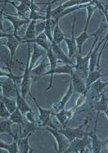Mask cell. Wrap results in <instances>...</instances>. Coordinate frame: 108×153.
Listing matches in <instances>:
<instances>
[{
  "mask_svg": "<svg viewBox=\"0 0 108 153\" xmlns=\"http://www.w3.org/2000/svg\"><path fill=\"white\" fill-rule=\"evenodd\" d=\"M108 25H104V26H101V28L99 29V33L96 36L95 39L93 41V45L90 48L89 52L85 56H82L80 54H79L76 56V63L74 65V69L76 70L78 72L80 73H82V75L84 76V78L86 79L87 76H88V74L89 72V61H90V56H91V53L93 52V50L94 49V48L96 47V45L98 44V42L99 40V38H100V35L102 34L103 30H105L106 28H107Z\"/></svg>",
  "mask_w": 108,
  "mask_h": 153,
  "instance_id": "6da1fadb",
  "label": "cell"
},
{
  "mask_svg": "<svg viewBox=\"0 0 108 153\" xmlns=\"http://www.w3.org/2000/svg\"><path fill=\"white\" fill-rule=\"evenodd\" d=\"M31 57V44H27V61L25 67V71L23 74V79L21 84V94L23 97H26L30 91H31V71H30V62Z\"/></svg>",
  "mask_w": 108,
  "mask_h": 153,
  "instance_id": "7a4b0ae2",
  "label": "cell"
},
{
  "mask_svg": "<svg viewBox=\"0 0 108 153\" xmlns=\"http://www.w3.org/2000/svg\"><path fill=\"white\" fill-rule=\"evenodd\" d=\"M40 130H45V131L49 132L50 134L54 137L57 145V149L56 150L57 152H65L71 144V142L69 141L67 137L62 134V133H60L57 128H53L48 126H45V127H41Z\"/></svg>",
  "mask_w": 108,
  "mask_h": 153,
  "instance_id": "3957f363",
  "label": "cell"
},
{
  "mask_svg": "<svg viewBox=\"0 0 108 153\" xmlns=\"http://www.w3.org/2000/svg\"><path fill=\"white\" fill-rule=\"evenodd\" d=\"M31 98L34 101L35 106L39 110V120H38V124L40 127H45V126H48V127H51L53 128H56V126L53 124L52 122V120H51V116L53 114V108L49 110L43 109V107H41L40 105L38 103L36 98L32 96V94H31Z\"/></svg>",
  "mask_w": 108,
  "mask_h": 153,
  "instance_id": "277c9868",
  "label": "cell"
},
{
  "mask_svg": "<svg viewBox=\"0 0 108 153\" xmlns=\"http://www.w3.org/2000/svg\"><path fill=\"white\" fill-rule=\"evenodd\" d=\"M88 122H89V120L86 119L84 120L83 124L81 125H80L77 128H68V127H65V128H62L58 129V131L60 133H62V134L66 136L67 137L70 142H72L74 139L76 138H82L85 135L89 134V133H86V132L83 130V127L85 125H88Z\"/></svg>",
  "mask_w": 108,
  "mask_h": 153,
  "instance_id": "5b68a950",
  "label": "cell"
},
{
  "mask_svg": "<svg viewBox=\"0 0 108 153\" xmlns=\"http://www.w3.org/2000/svg\"><path fill=\"white\" fill-rule=\"evenodd\" d=\"M90 143L91 141H90V137L89 134L85 135L82 138H76L71 142V144L65 153H83L86 147H90Z\"/></svg>",
  "mask_w": 108,
  "mask_h": 153,
  "instance_id": "8992f818",
  "label": "cell"
},
{
  "mask_svg": "<svg viewBox=\"0 0 108 153\" xmlns=\"http://www.w3.org/2000/svg\"><path fill=\"white\" fill-rule=\"evenodd\" d=\"M0 36H1V38H7L6 42L5 43H2L1 46H6L7 48V49H8L10 53V55H11V59H12V62H13V56H14L16 52L17 48H18L21 41H19L17 39V38L16 37L13 33L6 34V33L1 32V35Z\"/></svg>",
  "mask_w": 108,
  "mask_h": 153,
  "instance_id": "52a82bcc",
  "label": "cell"
},
{
  "mask_svg": "<svg viewBox=\"0 0 108 153\" xmlns=\"http://www.w3.org/2000/svg\"><path fill=\"white\" fill-rule=\"evenodd\" d=\"M16 87L13 79L9 77L3 80L1 79V95L6 97H16Z\"/></svg>",
  "mask_w": 108,
  "mask_h": 153,
  "instance_id": "ba28073f",
  "label": "cell"
},
{
  "mask_svg": "<svg viewBox=\"0 0 108 153\" xmlns=\"http://www.w3.org/2000/svg\"><path fill=\"white\" fill-rule=\"evenodd\" d=\"M76 23V16H74L73 24L71 26V36L69 38H66L65 42L68 48V56L72 58L76 54L78 51L77 43H76V37H74V26Z\"/></svg>",
  "mask_w": 108,
  "mask_h": 153,
  "instance_id": "9c48e42d",
  "label": "cell"
},
{
  "mask_svg": "<svg viewBox=\"0 0 108 153\" xmlns=\"http://www.w3.org/2000/svg\"><path fill=\"white\" fill-rule=\"evenodd\" d=\"M1 16H3V17L7 19V20L13 25V34H14L15 36L17 35V30L22 27V25H25V24H30V22H31V20H25V19L24 18H21V17H19V16L10 15V14H7V13H1Z\"/></svg>",
  "mask_w": 108,
  "mask_h": 153,
  "instance_id": "30bf717a",
  "label": "cell"
},
{
  "mask_svg": "<svg viewBox=\"0 0 108 153\" xmlns=\"http://www.w3.org/2000/svg\"><path fill=\"white\" fill-rule=\"evenodd\" d=\"M75 111H76V109L74 107L71 108V110L62 109L57 113L53 112V116H55L60 123V125H62L63 128H65V127H66V125H67L69 120L74 116Z\"/></svg>",
  "mask_w": 108,
  "mask_h": 153,
  "instance_id": "8fae6325",
  "label": "cell"
},
{
  "mask_svg": "<svg viewBox=\"0 0 108 153\" xmlns=\"http://www.w3.org/2000/svg\"><path fill=\"white\" fill-rule=\"evenodd\" d=\"M71 76V84H72L74 92H76V93L80 94H83L85 92H89V90L87 89L86 83L83 82V80L82 79V77H80L77 73H75L74 71Z\"/></svg>",
  "mask_w": 108,
  "mask_h": 153,
  "instance_id": "7c38bea8",
  "label": "cell"
},
{
  "mask_svg": "<svg viewBox=\"0 0 108 153\" xmlns=\"http://www.w3.org/2000/svg\"><path fill=\"white\" fill-rule=\"evenodd\" d=\"M106 91H104L101 94V97L98 100L95 101L94 103H90V106L93 110L97 111V118L96 120H98V116L100 112H104L108 107V96L107 97L105 95Z\"/></svg>",
  "mask_w": 108,
  "mask_h": 153,
  "instance_id": "4fadbf2b",
  "label": "cell"
},
{
  "mask_svg": "<svg viewBox=\"0 0 108 153\" xmlns=\"http://www.w3.org/2000/svg\"><path fill=\"white\" fill-rule=\"evenodd\" d=\"M22 44H37L38 46H39L42 48H43L47 52H48L51 49V43H50L48 39L46 36V34H44V33H42V34L37 35L36 38L34 39L23 41Z\"/></svg>",
  "mask_w": 108,
  "mask_h": 153,
  "instance_id": "5bb4252c",
  "label": "cell"
},
{
  "mask_svg": "<svg viewBox=\"0 0 108 153\" xmlns=\"http://www.w3.org/2000/svg\"><path fill=\"white\" fill-rule=\"evenodd\" d=\"M74 66L72 65H67V64H65L64 66H57L56 67L55 70L53 71L49 75H51V79L49 81V85H48V87L46 88V91H49L51 89V88L53 87V76L56 74H65V75H71L73 74L74 71Z\"/></svg>",
  "mask_w": 108,
  "mask_h": 153,
  "instance_id": "9a60e30c",
  "label": "cell"
},
{
  "mask_svg": "<svg viewBox=\"0 0 108 153\" xmlns=\"http://www.w3.org/2000/svg\"><path fill=\"white\" fill-rule=\"evenodd\" d=\"M51 49L54 53V55L56 56V57L57 58L58 61H62V62H64V64H67V65H72L74 66V64L72 62V60L67 56L65 54V53L62 51V49L60 47V45H58L57 44H56L55 42L53 41V43L51 44Z\"/></svg>",
  "mask_w": 108,
  "mask_h": 153,
  "instance_id": "2e32d148",
  "label": "cell"
},
{
  "mask_svg": "<svg viewBox=\"0 0 108 153\" xmlns=\"http://www.w3.org/2000/svg\"><path fill=\"white\" fill-rule=\"evenodd\" d=\"M89 23L86 22L85 23V26H84V29H83V32L81 33L78 37H76V43H77V47H78V52H79V54H81V52H82V48H83V46L84 43L86 42V40L88 39H89L91 37H93V36H97L99 33V30L98 31L94 33L93 34H89L88 33V28H89Z\"/></svg>",
  "mask_w": 108,
  "mask_h": 153,
  "instance_id": "e0dca14e",
  "label": "cell"
},
{
  "mask_svg": "<svg viewBox=\"0 0 108 153\" xmlns=\"http://www.w3.org/2000/svg\"><path fill=\"white\" fill-rule=\"evenodd\" d=\"M97 128H93V131L89 132V136L91 138V148H92V152L99 153L102 152V147H105L104 142L100 140L97 135Z\"/></svg>",
  "mask_w": 108,
  "mask_h": 153,
  "instance_id": "ac0fdd59",
  "label": "cell"
},
{
  "mask_svg": "<svg viewBox=\"0 0 108 153\" xmlns=\"http://www.w3.org/2000/svg\"><path fill=\"white\" fill-rule=\"evenodd\" d=\"M41 127L38 123H32L29 120H25L24 124L22 125V133L20 138H24L27 137L28 135H32L34 132L37 130H40Z\"/></svg>",
  "mask_w": 108,
  "mask_h": 153,
  "instance_id": "d6986e66",
  "label": "cell"
},
{
  "mask_svg": "<svg viewBox=\"0 0 108 153\" xmlns=\"http://www.w3.org/2000/svg\"><path fill=\"white\" fill-rule=\"evenodd\" d=\"M14 123H13L12 120L10 119H1V123H0V132H1V134H3V133H5V134H7L10 136H12L14 140H19V137L18 134H13V130H12V125H13Z\"/></svg>",
  "mask_w": 108,
  "mask_h": 153,
  "instance_id": "ffe728a7",
  "label": "cell"
},
{
  "mask_svg": "<svg viewBox=\"0 0 108 153\" xmlns=\"http://www.w3.org/2000/svg\"><path fill=\"white\" fill-rule=\"evenodd\" d=\"M47 51H45L43 48H39L37 44H33V53L31 55V62H30V71L33 70L34 67V65L36 64L38 60L42 56H44L47 54Z\"/></svg>",
  "mask_w": 108,
  "mask_h": 153,
  "instance_id": "44dd1931",
  "label": "cell"
},
{
  "mask_svg": "<svg viewBox=\"0 0 108 153\" xmlns=\"http://www.w3.org/2000/svg\"><path fill=\"white\" fill-rule=\"evenodd\" d=\"M74 88H73V86H72V84H70L69 85V88H68L67 91H66V93L65 94V95L63 96L61 101L59 102L56 106H54L53 107V110L56 111H61V110L64 109L65 108L66 105V103L69 102V100L71 99V97H72V95L74 94Z\"/></svg>",
  "mask_w": 108,
  "mask_h": 153,
  "instance_id": "7402d4cb",
  "label": "cell"
},
{
  "mask_svg": "<svg viewBox=\"0 0 108 153\" xmlns=\"http://www.w3.org/2000/svg\"><path fill=\"white\" fill-rule=\"evenodd\" d=\"M16 104H17V108H18L23 115H26V113L32 111L31 106L28 105L26 102L25 97H23L21 94V91L18 90V87H16Z\"/></svg>",
  "mask_w": 108,
  "mask_h": 153,
  "instance_id": "603a6c76",
  "label": "cell"
},
{
  "mask_svg": "<svg viewBox=\"0 0 108 153\" xmlns=\"http://www.w3.org/2000/svg\"><path fill=\"white\" fill-rule=\"evenodd\" d=\"M3 3H7V4H10V5H12L13 7H14L16 8V10L18 12V15L19 16H21L22 18L25 19V20H30L29 18H26L25 17V14H27L28 13H31V9H30V7L24 3L22 1H19L20 2V4L19 5H16V2L14 1H2Z\"/></svg>",
  "mask_w": 108,
  "mask_h": 153,
  "instance_id": "cb8c5ba5",
  "label": "cell"
},
{
  "mask_svg": "<svg viewBox=\"0 0 108 153\" xmlns=\"http://www.w3.org/2000/svg\"><path fill=\"white\" fill-rule=\"evenodd\" d=\"M106 38H104L100 43H98L97 46L94 48L93 50L91 56H90V61H89V71H93L97 67V63H98V54L100 52V48L102 46V44L105 42Z\"/></svg>",
  "mask_w": 108,
  "mask_h": 153,
  "instance_id": "d4e9b609",
  "label": "cell"
},
{
  "mask_svg": "<svg viewBox=\"0 0 108 153\" xmlns=\"http://www.w3.org/2000/svg\"><path fill=\"white\" fill-rule=\"evenodd\" d=\"M108 74H102L101 70H94L93 71H89L88 74V76L86 78V86L87 89L89 90V88L91 87V85H93V83H95L97 80H98L99 79H101L102 77L107 76Z\"/></svg>",
  "mask_w": 108,
  "mask_h": 153,
  "instance_id": "484cf974",
  "label": "cell"
},
{
  "mask_svg": "<svg viewBox=\"0 0 108 153\" xmlns=\"http://www.w3.org/2000/svg\"><path fill=\"white\" fill-rule=\"evenodd\" d=\"M50 66V62L48 57H45L42 60L40 64L37 66H34L33 70L31 71V74L34 75H36L38 77H42L47 72V69Z\"/></svg>",
  "mask_w": 108,
  "mask_h": 153,
  "instance_id": "4316f807",
  "label": "cell"
},
{
  "mask_svg": "<svg viewBox=\"0 0 108 153\" xmlns=\"http://www.w3.org/2000/svg\"><path fill=\"white\" fill-rule=\"evenodd\" d=\"M24 116V115L22 114V111H21L18 108H16V110L15 111L11 114V116H10L9 118L14 124L18 125L19 133H20V135H19V136L22 135V125H23L24 121H25V119H24V116Z\"/></svg>",
  "mask_w": 108,
  "mask_h": 153,
  "instance_id": "83f0119b",
  "label": "cell"
},
{
  "mask_svg": "<svg viewBox=\"0 0 108 153\" xmlns=\"http://www.w3.org/2000/svg\"><path fill=\"white\" fill-rule=\"evenodd\" d=\"M36 21H31L30 22V24L28 25L27 30L25 32V36L21 39L22 43L23 41H27V40H31V39H34L36 38L37 34H36V30H35V25H36Z\"/></svg>",
  "mask_w": 108,
  "mask_h": 153,
  "instance_id": "f1b7e54d",
  "label": "cell"
},
{
  "mask_svg": "<svg viewBox=\"0 0 108 153\" xmlns=\"http://www.w3.org/2000/svg\"><path fill=\"white\" fill-rule=\"evenodd\" d=\"M0 148L7 151L8 153H17L19 152V145L18 140H14L12 143H6L3 141H0Z\"/></svg>",
  "mask_w": 108,
  "mask_h": 153,
  "instance_id": "f546056e",
  "label": "cell"
},
{
  "mask_svg": "<svg viewBox=\"0 0 108 153\" xmlns=\"http://www.w3.org/2000/svg\"><path fill=\"white\" fill-rule=\"evenodd\" d=\"M53 41L55 42L56 44H57L58 45L62 44V41L65 40L66 35L65 34L62 32V30L60 28V25H59V22L57 23L54 30L53 32Z\"/></svg>",
  "mask_w": 108,
  "mask_h": 153,
  "instance_id": "4dcf8cb0",
  "label": "cell"
},
{
  "mask_svg": "<svg viewBox=\"0 0 108 153\" xmlns=\"http://www.w3.org/2000/svg\"><path fill=\"white\" fill-rule=\"evenodd\" d=\"M1 102H3L4 103V105L6 106V107L7 108V110L9 111V112L12 114L15 111L16 108H17V104H16V100L15 99H12V98H9V97H6L1 95Z\"/></svg>",
  "mask_w": 108,
  "mask_h": 153,
  "instance_id": "1f68e13d",
  "label": "cell"
},
{
  "mask_svg": "<svg viewBox=\"0 0 108 153\" xmlns=\"http://www.w3.org/2000/svg\"><path fill=\"white\" fill-rule=\"evenodd\" d=\"M93 3V1H90L89 3H85V4H80V5H77V6H74V7H69L67 9H66L65 11H63V13L60 15L58 18V21L60 19L63 18L65 16H67L68 14H70L71 13H74L75 11H78V10H80L82 8H87V7H89L90 4H92Z\"/></svg>",
  "mask_w": 108,
  "mask_h": 153,
  "instance_id": "d6a6232c",
  "label": "cell"
},
{
  "mask_svg": "<svg viewBox=\"0 0 108 153\" xmlns=\"http://www.w3.org/2000/svg\"><path fill=\"white\" fill-rule=\"evenodd\" d=\"M31 135H28L27 137H24V138H19L18 140V145H21V152L22 153H30L32 152L33 151L31 150V147L29 143V138Z\"/></svg>",
  "mask_w": 108,
  "mask_h": 153,
  "instance_id": "836d02e7",
  "label": "cell"
},
{
  "mask_svg": "<svg viewBox=\"0 0 108 153\" xmlns=\"http://www.w3.org/2000/svg\"><path fill=\"white\" fill-rule=\"evenodd\" d=\"M29 19L31 21H37V20L46 21V16L41 15L39 12H37V11H31Z\"/></svg>",
  "mask_w": 108,
  "mask_h": 153,
  "instance_id": "e575fe53",
  "label": "cell"
},
{
  "mask_svg": "<svg viewBox=\"0 0 108 153\" xmlns=\"http://www.w3.org/2000/svg\"><path fill=\"white\" fill-rule=\"evenodd\" d=\"M0 116H1V119H9L10 116H11V113L9 112V111L7 110V108L3 102H1Z\"/></svg>",
  "mask_w": 108,
  "mask_h": 153,
  "instance_id": "d590c367",
  "label": "cell"
},
{
  "mask_svg": "<svg viewBox=\"0 0 108 153\" xmlns=\"http://www.w3.org/2000/svg\"><path fill=\"white\" fill-rule=\"evenodd\" d=\"M94 3H95L96 6L98 7V9H99L100 11H102V13H103V15L105 16L107 24L108 25V10L107 8V7H104L103 5H102V2H100V1H94Z\"/></svg>",
  "mask_w": 108,
  "mask_h": 153,
  "instance_id": "8d00e7d4",
  "label": "cell"
},
{
  "mask_svg": "<svg viewBox=\"0 0 108 153\" xmlns=\"http://www.w3.org/2000/svg\"><path fill=\"white\" fill-rule=\"evenodd\" d=\"M35 30H36V34L37 35L43 33L44 30H45V21H41V22L36 23Z\"/></svg>",
  "mask_w": 108,
  "mask_h": 153,
  "instance_id": "74e56055",
  "label": "cell"
},
{
  "mask_svg": "<svg viewBox=\"0 0 108 153\" xmlns=\"http://www.w3.org/2000/svg\"><path fill=\"white\" fill-rule=\"evenodd\" d=\"M87 94H88V92H85L84 94H80V97H79V98L77 99V102H76V105L74 106L75 109H77L78 107H80V106L83 105V103L85 102V100H86Z\"/></svg>",
  "mask_w": 108,
  "mask_h": 153,
  "instance_id": "f35d334b",
  "label": "cell"
},
{
  "mask_svg": "<svg viewBox=\"0 0 108 153\" xmlns=\"http://www.w3.org/2000/svg\"><path fill=\"white\" fill-rule=\"evenodd\" d=\"M26 120H29L30 122H32V123H38L36 120H35V118H34V114L33 112V111H30V112L26 113Z\"/></svg>",
  "mask_w": 108,
  "mask_h": 153,
  "instance_id": "ab89813d",
  "label": "cell"
},
{
  "mask_svg": "<svg viewBox=\"0 0 108 153\" xmlns=\"http://www.w3.org/2000/svg\"><path fill=\"white\" fill-rule=\"evenodd\" d=\"M104 113H105L106 116H107V119H108V107H107V109L105 111H104Z\"/></svg>",
  "mask_w": 108,
  "mask_h": 153,
  "instance_id": "60d3db41",
  "label": "cell"
},
{
  "mask_svg": "<svg viewBox=\"0 0 108 153\" xmlns=\"http://www.w3.org/2000/svg\"><path fill=\"white\" fill-rule=\"evenodd\" d=\"M108 144V137H107V139H106L105 141H104V145H107Z\"/></svg>",
  "mask_w": 108,
  "mask_h": 153,
  "instance_id": "b9f144b4",
  "label": "cell"
}]
</instances>
